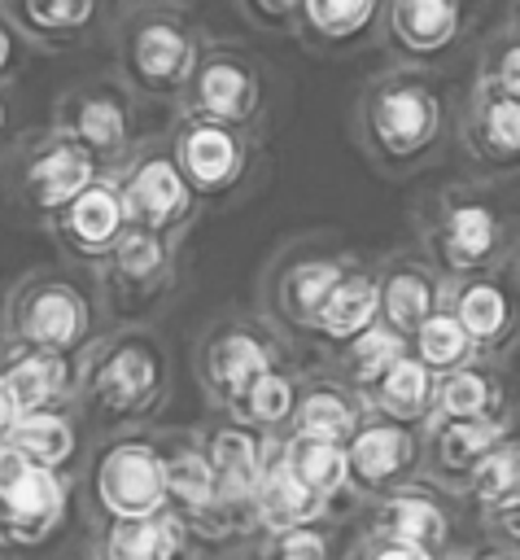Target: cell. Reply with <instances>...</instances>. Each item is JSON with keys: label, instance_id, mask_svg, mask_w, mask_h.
I'll return each mask as SVG.
<instances>
[{"label": "cell", "instance_id": "cell-41", "mask_svg": "<svg viewBox=\"0 0 520 560\" xmlns=\"http://www.w3.org/2000/svg\"><path fill=\"white\" fill-rule=\"evenodd\" d=\"M472 83L481 88H494V92H507L520 101V31L507 22L498 26L494 35H485L481 52H476V74Z\"/></svg>", "mask_w": 520, "mask_h": 560}, {"label": "cell", "instance_id": "cell-21", "mask_svg": "<svg viewBox=\"0 0 520 560\" xmlns=\"http://www.w3.org/2000/svg\"><path fill=\"white\" fill-rule=\"evenodd\" d=\"M454 140L485 179L520 175V101L472 83L459 105Z\"/></svg>", "mask_w": 520, "mask_h": 560}, {"label": "cell", "instance_id": "cell-13", "mask_svg": "<svg viewBox=\"0 0 520 560\" xmlns=\"http://www.w3.org/2000/svg\"><path fill=\"white\" fill-rule=\"evenodd\" d=\"M179 249H184L179 241L144 228H131L122 236V245L96 271L114 324H149V315H157L175 298L184 276Z\"/></svg>", "mask_w": 520, "mask_h": 560}, {"label": "cell", "instance_id": "cell-4", "mask_svg": "<svg viewBox=\"0 0 520 560\" xmlns=\"http://www.w3.org/2000/svg\"><path fill=\"white\" fill-rule=\"evenodd\" d=\"M101 293V276L74 262L35 267L13 280L4 293V328L9 341L52 350L66 359H83L114 324Z\"/></svg>", "mask_w": 520, "mask_h": 560}, {"label": "cell", "instance_id": "cell-1", "mask_svg": "<svg viewBox=\"0 0 520 560\" xmlns=\"http://www.w3.org/2000/svg\"><path fill=\"white\" fill-rule=\"evenodd\" d=\"M454 127H459V114L437 70L393 61L358 88L354 140L363 158L389 179H406L433 166L446 153Z\"/></svg>", "mask_w": 520, "mask_h": 560}, {"label": "cell", "instance_id": "cell-50", "mask_svg": "<svg viewBox=\"0 0 520 560\" xmlns=\"http://www.w3.org/2000/svg\"><path fill=\"white\" fill-rule=\"evenodd\" d=\"M4 127H9V92L0 88V136H4Z\"/></svg>", "mask_w": 520, "mask_h": 560}, {"label": "cell", "instance_id": "cell-37", "mask_svg": "<svg viewBox=\"0 0 520 560\" xmlns=\"http://www.w3.org/2000/svg\"><path fill=\"white\" fill-rule=\"evenodd\" d=\"M411 354V337H402L398 328H389L385 319L376 324V328H367L358 341H350L341 354H332V359H323V363H332L363 398L389 376V368L398 363V359H406Z\"/></svg>", "mask_w": 520, "mask_h": 560}, {"label": "cell", "instance_id": "cell-8", "mask_svg": "<svg viewBox=\"0 0 520 560\" xmlns=\"http://www.w3.org/2000/svg\"><path fill=\"white\" fill-rule=\"evenodd\" d=\"M79 494H83L92 525L166 512L157 429H122V433L92 438L83 472H79Z\"/></svg>", "mask_w": 520, "mask_h": 560}, {"label": "cell", "instance_id": "cell-17", "mask_svg": "<svg viewBox=\"0 0 520 560\" xmlns=\"http://www.w3.org/2000/svg\"><path fill=\"white\" fill-rule=\"evenodd\" d=\"M350 451V486L363 503L385 499L424 477V429L389 416H367V424L345 442Z\"/></svg>", "mask_w": 520, "mask_h": 560}, {"label": "cell", "instance_id": "cell-46", "mask_svg": "<svg viewBox=\"0 0 520 560\" xmlns=\"http://www.w3.org/2000/svg\"><path fill=\"white\" fill-rule=\"evenodd\" d=\"M459 560H520V547L498 542V538H485V542L463 547V551H459Z\"/></svg>", "mask_w": 520, "mask_h": 560}, {"label": "cell", "instance_id": "cell-14", "mask_svg": "<svg viewBox=\"0 0 520 560\" xmlns=\"http://www.w3.org/2000/svg\"><path fill=\"white\" fill-rule=\"evenodd\" d=\"M175 109L258 131V122L267 114V74L245 44L210 39L197 70H192V83Z\"/></svg>", "mask_w": 520, "mask_h": 560}, {"label": "cell", "instance_id": "cell-23", "mask_svg": "<svg viewBox=\"0 0 520 560\" xmlns=\"http://www.w3.org/2000/svg\"><path fill=\"white\" fill-rule=\"evenodd\" d=\"M511 433H516V411L489 420H433L424 429V477L463 499L485 455Z\"/></svg>", "mask_w": 520, "mask_h": 560}, {"label": "cell", "instance_id": "cell-30", "mask_svg": "<svg viewBox=\"0 0 520 560\" xmlns=\"http://www.w3.org/2000/svg\"><path fill=\"white\" fill-rule=\"evenodd\" d=\"M380 18H385V0H306L297 39L310 52L345 57L367 44H380Z\"/></svg>", "mask_w": 520, "mask_h": 560}, {"label": "cell", "instance_id": "cell-6", "mask_svg": "<svg viewBox=\"0 0 520 560\" xmlns=\"http://www.w3.org/2000/svg\"><path fill=\"white\" fill-rule=\"evenodd\" d=\"M354 262H358V254L345 241L323 236V232H306V236L284 241L271 254V262H267V271L258 280L262 319L284 341H293L297 350L315 346L319 311H323V302L332 298V289L345 280V271Z\"/></svg>", "mask_w": 520, "mask_h": 560}, {"label": "cell", "instance_id": "cell-49", "mask_svg": "<svg viewBox=\"0 0 520 560\" xmlns=\"http://www.w3.org/2000/svg\"><path fill=\"white\" fill-rule=\"evenodd\" d=\"M74 560H109V556L101 551V542H96V538H87V542H83V551H79Z\"/></svg>", "mask_w": 520, "mask_h": 560}, {"label": "cell", "instance_id": "cell-47", "mask_svg": "<svg viewBox=\"0 0 520 560\" xmlns=\"http://www.w3.org/2000/svg\"><path fill=\"white\" fill-rule=\"evenodd\" d=\"M13 420H17V402H13L9 381H4V372H0V442H4V433L13 429Z\"/></svg>", "mask_w": 520, "mask_h": 560}, {"label": "cell", "instance_id": "cell-38", "mask_svg": "<svg viewBox=\"0 0 520 560\" xmlns=\"http://www.w3.org/2000/svg\"><path fill=\"white\" fill-rule=\"evenodd\" d=\"M302 381H306V368H297L293 359L271 368L240 402V420L275 433V438H288L293 433V420H297V402H302Z\"/></svg>", "mask_w": 520, "mask_h": 560}, {"label": "cell", "instance_id": "cell-11", "mask_svg": "<svg viewBox=\"0 0 520 560\" xmlns=\"http://www.w3.org/2000/svg\"><path fill=\"white\" fill-rule=\"evenodd\" d=\"M52 127L79 140L83 149H92L109 171L122 166L144 140L140 96L118 70L70 83L52 105Z\"/></svg>", "mask_w": 520, "mask_h": 560}, {"label": "cell", "instance_id": "cell-35", "mask_svg": "<svg viewBox=\"0 0 520 560\" xmlns=\"http://www.w3.org/2000/svg\"><path fill=\"white\" fill-rule=\"evenodd\" d=\"M280 451L288 459V468L323 499H332L341 512L354 516V508L363 503L350 486V451L345 442H328V438H306V433H288L280 438Z\"/></svg>", "mask_w": 520, "mask_h": 560}, {"label": "cell", "instance_id": "cell-48", "mask_svg": "<svg viewBox=\"0 0 520 560\" xmlns=\"http://www.w3.org/2000/svg\"><path fill=\"white\" fill-rule=\"evenodd\" d=\"M118 4V13L122 9H162V4H184L188 9V0H114Z\"/></svg>", "mask_w": 520, "mask_h": 560}, {"label": "cell", "instance_id": "cell-9", "mask_svg": "<svg viewBox=\"0 0 520 560\" xmlns=\"http://www.w3.org/2000/svg\"><path fill=\"white\" fill-rule=\"evenodd\" d=\"M4 175H9L13 201L31 219L52 223L83 188H92L101 175H109V166L92 149H83L79 140H70L66 131H57L48 122V127L13 140L9 158H4Z\"/></svg>", "mask_w": 520, "mask_h": 560}, {"label": "cell", "instance_id": "cell-5", "mask_svg": "<svg viewBox=\"0 0 520 560\" xmlns=\"http://www.w3.org/2000/svg\"><path fill=\"white\" fill-rule=\"evenodd\" d=\"M114 66L140 101L179 105L192 83V70L205 52V35L184 4L162 9H122L109 26Z\"/></svg>", "mask_w": 520, "mask_h": 560}, {"label": "cell", "instance_id": "cell-25", "mask_svg": "<svg viewBox=\"0 0 520 560\" xmlns=\"http://www.w3.org/2000/svg\"><path fill=\"white\" fill-rule=\"evenodd\" d=\"M0 372L9 381V394L17 402V416H31V411H66V407L79 411V359L4 341L0 346Z\"/></svg>", "mask_w": 520, "mask_h": 560}, {"label": "cell", "instance_id": "cell-39", "mask_svg": "<svg viewBox=\"0 0 520 560\" xmlns=\"http://www.w3.org/2000/svg\"><path fill=\"white\" fill-rule=\"evenodd\" d=\"M411 354H415L419 363H428L437 376H446V372H454V368H468V363L485 359L481 346L472 341V332H468L450 311H437V315L411 337Z\"/></svg>", "mask_w": 520, "mask_h": 560}, {"label": "cell", "instance_id": "cell-24", "mask_svg": "<svg viewBox=\"0 0 520 560\" xmlns=\"http://www.w3.org/2000/svg\"><path fill=\"white\" fill-rule=\"evenodd\" d=\"M380 271V319L402 337H415L437 311H446L450 280L424 258V249H398L376 262Z\"/></svg>", "mask_w": 520, "mask_h": 560}, {"label": "cell", "instance_id": "cell-3", "mask_svg": "<svg viewBox=\"0 0 520 560\" xmlns=\"http://www.w3.org/2000/svg\"><path fill=\"white\" fill-rule=\"evenodd\" d=\"M415 236L424 258L446 280L503 271L516 254V223L485 179H459L433 188L415 206Z\"/></svg>", "mask_w": 520, "mask_h": 560}, {"label": "cell", "instance_id": "cell-29", "mask_svg": "<svg viewBox=\"0 0 520 560\" xmlns=\"http://www.w3.org/2000/svg\"><path fill=\"white\" fill-rule=\"evenodd\" d=\"M0 446H9L13 455H22L26 464H39V468H48V472H61V477H74V481H79L83 459H87V446H83V416H79L74 407L17 416Z\"/></svg>", "mask_w": 520, "mask_h": 560}, {"label": "cell", "instance_id": "cell-54", "mask_svg": "<svg viewBox=\"0 0 520 560\" xmlns=\"http://www.w3.org/2000/svg\"><path fill=\"white\" fill-rule=\"evenodd\" d=\"M9 551H13V547H9V538L0 534V560H9Z\"/></svg>", "mask_w": 520, "mask_h": 560}, {"label": "cell", "instance_id": "cell-28", "mask_svg": "<svg viewBox=\"0 0 520 560\" xmlns=\"http://www.w3.org/2000/svg\"><path fill=\"white\" fill-rule=\"evenodd\" d=\"M376 324H380V271H376V262L358 258L319 311L315 350H323V359H332Z\"/></svg>", "mask_w": 520, "mask_h": 560}, {"label": "cell", "instance_id": "cell-7", "mask_svg": "<svg viewBox=\"0 0 520 560\" xmlns=\"http://www.w3.org/2000/svg\"><path fill=\"white\" fill-rule=\"evenodd\" d=\"M293 341H284L267 319L262 311H218L197 346H192V376L201 385V398L210 411H223V416H236L245 394L280 363L293 359Z\"/></svg>", "mask_w": 520, "mask_h": 560}, {"label": "cell", "instance_id": "cell-55", "mask_svg": "<svg viewBox=\"0 0 520 560\" xmlns=\"http://www.w3.org/2000/svg\"><path fill=\"white\" fill-rule=\"evenodd\" d=\"M446 560H459V551H454V556H446Z\"/></svg>", "mask_w": 520, "mask_h": 560}, {"label": "cell", "instance_id": "cell-40", "mask_svg": "<svg viewBox=\"0 0 520 560\" xmlns=\"http://www.w3.org/2000/svg\"><path fill=\"white\" fill-rule=\"evenodd\" d=\"M516 494H520V433L503 438V442L485 455V464L476 468V477H472L468 490H463V503H468L476 516H485V512L503 508V503L516 499Z\"/></svg>", "mask_w": 520, "mask_h": 560}, {"label": "cell", "instance_id": "cell-15", "mask_svg": "<svg viewBox=\"0 0 520 560\" xmlns=\"http://www.w3.org/2000/svg\"><path fill=\"white\" fill-rule=\"evenodd\" d=\"M485 0H385L380 48L402 66L437 70L476 31Z\"/></svg>", "mask_w": 520, "mask_h": 560}, {"label": "cell", "instance_id": "cell-31", "mask_svg": "<svg viewBox=\"0 0 520 560\" xmlns=\"http://www.w3.org/2000/svg\"><path fill=\"white\" fill-rule=\"evenodd\" d=\"M253 529H293V525H319V521H336V516H350L341 512L332 499L315 494L284 459V451L271 455L267 472H262V486L253 494Z\"/></svg>", "mask_w": 520, "mask_h": 560}, {"label": "cell", "instance_id": "cell-36", "mask_svg": "<svg viewBox=\"0 0 520 560\" xmlns=\"http://www.w3.org/2000/svg\"><path fill=\"white\" fill-rule=\"evenodd\" d=\"M437 372L428 363H419L415 354L398 359L389 368V376L367 394L371 411L376 416H389V420H402V424H419L428 429L433 416H437Z\"/></svg>", "mask_w": 520, "mask_h": 560}, {"label": "cell", "instance_id": "cell-19", "mask_svg": "<svg viewBox=\"0 0 520 560\" xmlns=\"http://www.w3.org/2000/svg\"><path fill=\"white\" fill-rule=\"evenodd\" d=\"M131 210H127V197L109 175H101L92 188H83L52 223H44V232L52 236V245L61 249L66 262L74 267H87V271H101V262L122 245V236L131 232Z\"/></svg>", "mask_w": 520, "mask_h": 560}, {"label": "cell", "instance_id": "cell-45", "mask_svg": "<svg viewBox=\"0 0 520 560\" xmlns=\"http://www.w3.org/2000/svg\"><path fill=\"white\" fill-rule=\"evenodd\" d=\"M26 48H31V44H26V39L13 31V22L0 13V88H4V83H9L17 70H22Z\"/></svg>", "mask_w": 520, "mask_h": 560}, {"label": "cell", "instance_id": "cell-53", "mask_svg": "<svg viewBox=\"0 0 520 560\" xmlns=\"http://www.w3.org/2000/svg\"><path fill=\"white\" fill-rule=\"evenodd\" d=\"M9 341V328H4V302H0V346Z\"/></svg>", "mask_w": 520, "mask_h": 560}, {"label": "cell", "instance_id": "cell-26", "mask_svg": "<svg viewBox=\"0 0 520 560\" xmlns=\"http://www.w3.org/2000/svg\"><path fill=\"white\" fill-rule=\"evenodd\" d=\"M109 0H0L13 31L39 52H74L105 26Z\"/></svg>", "mask_w": 520, "mask_h": 560}, {"label": "cell", "instance_id": "cell-32", "mask_svg": "<svg viewBox=\"0 0 520 560\" xmlns=\"http://www.w3.org/2000/svg\"><path fill=\"white\" fill-rule=\"evenodd\" d=\"M92 538L101 542V551L109 560H201L184 521L170 508L153 512V516H135V521L96 525Z\"/></svg>", "mask_w": 520, "mask_h": 560}, {"label": "cell", "instance_id": "cell-44", "mask_svg": "<svg viewBox=\"0 0 520 560\" xmlns=\"http://www.w3.org/2000/svg\"><path fill=\"white\" fill-rule=\"evenodd\" d=\"M476 521H481L485 538H498V542L520 547V494H516V499H507L503 508H494V512L476 516Z\"/></svg>", "mask_w": 520, "mask_h": 560}, {"label": "cell", "instance_id": "cell-43", "mask_svg": "<svg viewBox=\"0 0 520 560\" xmlns=\"http://www.w3.org/2000/svg\"><path fill=\"white\" fill-rule=\"evenodd\" d=\"M350 560H437V556H433V551H424V547L398 542V538L358 534V542H354V556H350Z\"/></svg>", "mask_w": 520, "mask_h": 560}, {"label": "cell", "instance_id": "cell-12", "mask_svg": "<svg viewBox=\"0 0 520 560\" xmlns=\"http://www.w3.org/2000/svg\"><path fill=\"white\" fill-rule=\"evenodd\" d=\"M114 179L127 197L131 223L144 228V232L170 236L179 245L188 241V232L197 228V219L205 210L201 197L192 192L188 175L179 171L166 136H144L140 149L122 166H114Z\"/></svg>", "mask_w": 520, "mask_h": 560}, {"label": "cell", "instance_id": "cell-51", "mask_svg": "<svg viewBox=\"0 0 520 560\" xmlns=\"http://www.w3.org/2000/svg\"><path fill=\"white\" fill-rule=\"evenodd\" d=\"M507 22H511V26L520 31V0H511V18H507Z\"/></svg>", "mask_w": 520, "mask_h": 560}, {"label": "cell", "instance_id": "cell-34", "mask_svg": "<svg viewBox=\"0 0 520 560\" xmlns=\"http://www.w3.org/2000/svg\"><path fill=\"white\" fill-rule=\"evenodd\" d=\"M350 516L293 525V529H253L232 560H350L354 556Z\"/></svg>", "mask_w": 520, "mask_h": 560}, {"label": "cell", "instance_id": "cell-42", "mask_svg": "<svg viewBox=\"0 0 520 560\" xmlns=\"http://www.w3.org/2000/svg\"><path fill=\"white\" fill-rule=\"evenodd\" d=\"M306 0H236L240 18L262 35H297Z\"/></svg>", "mask_w": 520, "mask_h": 560}, {"label": "cell", "instance_id": "cell-18", "mask_svg": "<svg viewBox=\"0 0 520 560\" xmlns=\"http://www.w3.org/2000/svg\"><path fill=\"white\" fill-rule=\"evenodd\" d=\"M363 534H380V538H398L411 547L433 551L437 560L454 556V534H459V494L441 490L437 481L419 477L385 499L367 503V525Z\"/></svg>", "mask_w": 520, "mask_h": 560}, {"label": "cell", "instance_id": "cell-33", "mask_svg": "<svg viewBox=\"0 0 520 560\" xmlns=\"http://www.w3.org/2000/svg\"><path fill=\"white\" fill-rule=\"evenodd\" d=\"M507 372L494 359H476L468 368H454L437 381V416L433 420H489L511 416Z\"/></svg>", "mask_w": 520, "mask_h": 560}, {"label": "cell", "instance_id": "cell-20", "mask_svg": "<svg viewBox=\"0 0 520 560\" xmlns=\"http://www.w3.org/2000/svg\"><path fill=\"white\" fill-rule=\"evenodd\" d=\"M201 442H205V455H210V468H214L223 503L253 521L249 508H253V494L262 486V472H267L271 455L280 451V438L258 429V424H249V420H240V416L214 411L201 424Z\"/></svg>", "mask_w": 520, "mask_h": 560}, {"label": "cell", "instance_id": "cell-22", "mask_svg": "<svg viewBox=\"0 0 520 560\" xmlns=\"http://www.w3.org/2000/svg\"><path fill=\"white\" fill-rule=\"evenodd\" d=\"M446 311L472 332L481 354L494 359V363L520 341V284L507 280L503 271L450 280Z\"/></svg>", "mask_w": 520, "mask_h": 560}, {"label": "cell", "instance_id": "cell-27", "mask_svg": "<svg viewBox=\"0 0 520 560\" xmlns=\"http://www.w3.org/2000/svg\"><path fill=\"white\" fill-rule=\"evenodd\" d=\"M367 416H371V402H367L332 363L306 368L293 433L328 438V442H350V438L367 424Z\"/></svg>", "mask_w": 520, "mask_h": 560}, {"label": "cell", "instance_id": "cell-2", "mask_svg": "<svg viewBox=\"0 0 520 560\" xmlns=\"http://www.w3.org/2000/svg\"><path fill=\"white\" fill-rule=\"evenodd\" d=\"M170 381L166 337L153 324H114L79 359V416L96 438L144 429L166 407Z\"/></svg>", "mask_w": 520, "mask_h": 560}, {"label": "cell", "instance_id": "cell-52", "mask_svg": "<svg viewBox=\"0 0 520 560\" xmlns=\"http://www.w3.org/2000/svg\"><path fill=\"white\" fill-rule=\"evenodd\" d=\"M511 267H516V284H520V236H516V254H511Z\"/></svg>", "mask_w": 520, "mask_h": 560}, {"label": "cell", "instance_id": "cell-10", "mask_svg": "<svg viewBox=\"0 0 520 560\" xmlns=\"http://www.w3.org/2000/svg\"><path fill=\"white\" fill-rule=\"evenodd\" d=\"M166 140H170V153H175L179 171L188 175L192 192L201 197V206L236 201L258 175L262 144H258L253 127H232V122H214V118L175 109Z\"/></svg>", "mask_w": 520, "mask_h": 560}, {"label": "cell", "instance_id": "cell-16", "mask_svg": "<svg viewBox=\"0 0 520 560\" xmlns=\"http://www.w3.org/2000/svg\"><path fill=\"white\" fill-rule=\"evenodd\" d=\"M74 486V477L26 464L9 446H0V534L9 538V547L31 551L57 538L70 516Z\"/></svg>", "mask_w": 520, "mask_h": 560}]
</instances>
